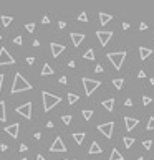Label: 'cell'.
I'll return each mask as SVG.
<instances>
[{
	"label": "cell",
	"mask_w": 154,
	"mask_h": 160,
	"mask_svg": "<svg viewBox=\"0 0 154 160\" xmlns=\"http://www.w3.org/2000/svg\"><path fill=\"white\" fill-rule=\"evenodd\" d=\"M146 28H148V25H146L144 22H141V23H139V30H146Z\"/></svg>",
	"instance_id": "cell-41"
},
{
	"label": "cell",
	"mask_w": 154,
	"mask_h": 160,
	"mask_svg": "<svg viewBox=\"0 0 154 160\" xmlns=\"http://www.w3.org/2000/svg\"><path fill=\"white\" fill-rule=\"evenodd\" d=\"M124 106H126V107H131V106H133V101H131V99H126V101H124Z\"/></svg>",
	"instance_id": "cell-38"
},
{
	"label": "cell",
	"mask_w": 154,
	"mask_h": 160,
	"mask_svg": "<svg viewBox=\"0 0 154 160\" xmlns=\"http://www.w3.org/2000/svg\"><path fill=\"white\" fill-rule=\"evenodd\" d=\"M50 48H51V55H53V58H58L63 51H65V46L60 45V43H50Z\"/></svg>",
	"instance_id": "cell-11"
},
{
	"label": "cell",
	"mask_w": 154,
	"mask_h": 160,
	"mask_svg": "<svg viewBox=\"0 0 154 160\" xmlns=\"http://www.w3.org/2000/svg\"><path fill=\"white\" fill-rule=\"evenodd\" d=\"M78 20L80 22H88V15H86V12H80V15H78Z\"/></svg>",
	"instance_id": "cell-30"
},
{
	"label": "cell",
	"mask_w": 154,
	"mask_h": 160,
	"mask_svg": "<svg viewBox=\"0 0 154 160\" xmlns=\"http://www.w3.org/2000/svg\"><path fill=\"white\" fill-rule=\"evenodd\" d=\"M144 76H146V73L143 71V69H139V71H138V78H139V79H143Z\"/></svg>",
	"instance_id": "cell-35"
},
{
	"label": "cell",
	"mask_w": 154,
	"mask_h": 160,
	"mask_svg": "<svg viewBox=\"0 0 154 160\" xmlns=\"http://www.w3.org/2000/svg\"><path fill=\"white\" fill-rule=\"evenodd\" d=\"M2 84H3V74H0V93H2Z\"/></svg>",
	"instance_id": "cell-45"
},
{
	"label": "cell",
	"mask_w": 154,
	"mask_h": 160,
	"mask_svg": "<svg viewBox=\"0 0 154 160\" xmlns=\"http://www.w3.org/2000/svg\"><path fill=\"white\" fill-rule=\"evenodd\" d=\"M71 41L75 46H80L85 41V33H71Z\"/></svg>",
	"instance_id": "cell-12"
},
{
	"label": "cell",
	"mask_w": 154,
	"mask_h": 160,
	"mask_svg": "<svg viewBox=\"0 0 154 160\" xmlns=\"http://www.w3.org/2000/svg\"><path fill=\"white\" fill-rule=\"evenodd\" d=\"M143 147H144L146 150H149V149L152 147V140H151V139H146V140L143 142Z\"/></svg>",
	"instance_id": "cell-29"
},
{
	"label": "cell",
	"mask_w": 154,
	"mask_h": 160,
	"mask_svg": "<svg viewBox=\"0 0 154 160\" xmlns=\"http://www.w3.org/2000/svg\"><path fill=\"white\" fill-rule=\"evenodd\" d=\"M149 83H151V84H154V78H151V79H149Z\"/></svg>",
	"instance_id": "cell-50"
},
{
	"label": "cell",
	"mask_w": 154,
	"mask_h": 160,
	"mask_svg": "<svg viewBox=\"0 0 154 160\" xmlns=\"http://www.w3.org/2000/svg\"><path fill=\"white\" fill-rule=\"evenodd\" d=\"M58 27H60V28H65V27H66V23H65V22H63V20H61V22L58 23Z\"/></svg>",
	"instance_id": "cell-46"
},
{
	"label": "cell",
	"mask_w": 154,
	"mask_h": 160,
	"mask_svg": "<svg viewBox=\"0 0 154 160\" xmlns=\"http://www.w3.org/2000/svg\"><path fill=\"white\" fill-rule=\"evenodd\" d=\"M35 139H37V140H40L41 139V132H35V135H33Z\"/></svg>",
	"instance_id": "cell-43"
},
{
	"label": "cell",
	"mask_w": 154,
	"mask_h": 160,
	"mask_svg": "<svg viewBox=\"0 0 154 160\" xmlns=\"http://www.w3.org/2000/svg\"><path fill=\"white\" fill-rule=\"evenodd\" d=\"M152 55V50L151 48H146V46H139V56H141V60H148L149 56Z\"/></svg>",
	"instance_id": "cell-14"
},
{
	"label": "cell",
	"mask_w": 154,
	"mask_h": 160,
	"mask_svg": "<svg viewBox=\"0 0 154 160\" xmlns=\"http://www.w3.org/2000/svg\"><path fill=\"white\" fill-rule=\"evenodd\" d=\"M0 40H2V35H0Z\"/></svg>",
	"instance_id": "cell-53"
},
{
	"label": "cell",
	"mask_w": 154,
	"mask_h": 160,
	"mask_svg": "<svg viewBox=\"0 0 154 160\" xmlns=\"http://www.w3.org/2000/svg\"><path fill=\"white\" fill-rule=\"evenodd\" d=\"M111 20H113V15H110V13H104V12L100 13V22H101V25H106V23H110Z\"/></svg>",
	"instance_id": "cell-16"
},
{
	"label": "cell",
	"mask_w": 154,
	"mask_h": 160,
	"mask_svg": "<svg viewBox=\"0 0 154 160\" xmlns=\"http://www.w3.org/2000/svg\"><path fill=\"white\" fill-rule=\"evenodd\" d=\"M47 127H48V129H53V122H51V121H48V122H47Z\"/></svg>",
	"instance_id": "cell-47"
},
{
	"label": "cell",
	"mask_w": 154,
	"mask_h": 160,
	"mask_svg": "<svg viewBox=\"0 0 154 160\" xmlns=\"http://www.w3.org/2000/svg\"><path fill=\"white\" fill-rule=\"evenodd\" d=\"M50 152H66V145H65V142L61 140V137H57L53 140V144H51V147H50Z\"/></svg>",
	"instance_id": "cell-9"
},
{
	"label": "cell",
	"mask_w": 154,
	"mask_h": 160,
	"mask_svg": "<svg viewBox=\"0 0 154 160\" xmlns=\"http://www.w3.org/2000/svg\"><path fill=\"white\" fill-rule=\"evenodd\" d=\"M13 43H15V45H22L23 43V38L22 36H15V38H13Z\"/></svg>",
	"instance_id": "cell-34"
},
{
	"label": "cell",
	"mask_w": 154,
	"mask_h": 160,
	"mask_svg": "<svg viewBox=\"0 0 154 160\" xmlns=\"http://www.w3.org/2000/svg\"><path fill=\"white\" fill-rule=\"evenodd\" d=\"M37 160H45V157H43L41 154H38V155H37Z\"/></svg>",
	"instance_id": "cell-49"
},
{
	"label": "cell",
	"mask_w": 154,
	"mask_h": 160,
	"mask_svg": "<svg viewBox=\"0 0 154 160\" xmlns=\"http://www.w3.org/2000/svg\"><path fill=\"white\" fill-rule=\"evenodd\" d=\"M31 88H33V86H31L30 83L27 81L22 74H20V73H15V76H13V83H12V89H10L12 94L23 93V91H30Z\"/></svg>",
	"instance_id": "cell-1"
},
{
	"label": "cell",
	"mask_w": 154,
	"mask_h": 160,
	"mask_svg": "<svg viewBox=\"0 0 154 160\" xmlns=\"http://www.w3.org/2000/svg\"><path fill=\"white\" fill-rule=\"evenodd\" d=\"M113 129H114V122H113V121H110V122H104V124H100V126H98V130H100L106 139H111V137H113Z\"/></svg>",
	"instance_id": "cell-5"
},
{
	"label": "cell",
	"mask_w": 154,
	"mask_h": 160,
	"mask_svg": "<svg viewBox=\"0 0 154 160\" xmlns=\"http://www.w3.org/2000/svg\"><path fill=\"white\" fill-rule=\"evenodd\" d=\"M101 104H103V107L108 111V112H113V109H114V97H110V99H104Z\"/></svg>",
	"instance_id": "cell-15"
},
{
	"label": "cell",
	"mask_w": 154,
	"mask_h": 160,
	"mask_svg": "<svg viewBox=\"0 0 154 160\" xmlns=\"http://www.w3.org/2000/svg\"><path fill=\"white\" fill-rule=\"evenodd\" d=\"M94 71H96V73H103V66H101V64H96V68H94Z\"/></svg>",
	"instance_id": "cell-37"
},
{
	"label": "cell",
	"mask_w": 154,
	"mask_h": 160,
	"mask_svg": "<svg viewBox=\"0 0 154 160\" xmlns=\"http://www.w3.org/2000/svg\"><path fill=\"white\" fill-rule=\"evenodd\" d=\"M110 160H124V157L118 149H113V150H111V155H110Z\"/></svg>",
	"instance_id": "cell-17"
},
{
	"label": "cell",
	"mask_w": 154,
	"mask_h": 160,
	"mask_svg": "<svg viewBox=\"0 0 154 160\" xmlns=\"http://www.w3.org/2000/svg\"><path fill=\"white\" fill-rule=\"evenodd\" d=\"M151 97L149 96H143V104H144V106H149V104H151Z\"/></svg>",
	"instance_id": "cell-33"
},
{
	"label": "cell",
	"mask_w": 154,
	"mask_h": 160,
	"mask_svg": "<svg viewBox=\"0 0 154 160\" xmlns=\"http://www.w3.org/2000/svg\"><path fill=\"white\" fill-rule=\"evenodd\" d=\"M83 60H94V51H93V48H90V50L86 51L85 55H83Z\"/></svg>",
	"instance_id": "cell-26"
},
{
	"label": "cell",
	"mask_w": 154,
	"mask_h": 160,
	"mask_svg": "<svg viewBox=\"0 0 154 160\" xmlns=\"http://www.w3.org/2000/svg\"><path fill=\"white\" fill-rule=\"evenodd\" d=\"M123 142H124V147H126V149H129L133 144H134V139L129 137V135H126V137H123Z\"/></svg>",
	"instance_id": "cell-24"
},
{
	"label": "cell",
	"mask_w": 154,
	"mask_h": 160,
	"mask_svg": "<svg viewBox=\"0 0 154 160\" xmlns=\"http://www.w3.org/2000/svg\"><path fill=\"white\" fill-rule=\"evenodd\" d=\"M7 149H8V145H7V144H2V145H0V150H3V152H5Z\"/></svg>",
	"instance_id": "cell-44"
},
{
	"label": "cell",
	"mask_w": 154,
	"mask_h": 160,
	"mask_svg": "<svg viewBox=\"0 0 154 160\" xmlns=\"http://www.w3.org/2000/svg\"><path fill=\"white\" fill-rule=\"evenodd\" d=\"M40 74H41V76H50V74H53V68H51L48 63H45V64H43V69H41Z\"/></svg>",
	"instance_id": "cell-19"
},
{
	"label": "cell",
	"mask_w": 154,
	"mask_h": 160,
	"mask_svg": "<svg viewBox=\"0 0 154 160\" xmlns=\"http://www.w3.org/2000/svg\"><path fill=\"white\" fill-rule=\"evenodd\" d=\"M61 121L66 124V126H68V124L71 122V116H70V114H65V116H61Z\"/></svg>",
	"instance_id": "cell-31"
},
{
	"label": "cell",
	"mask_w": 154,
	"mask_h": 160,
	"mask_svg": "<svg viewBox=\"0 0 154 160\" xmlns=\"http://www.w3.org/2000/svg\"><path fill=\"white\" fill-rule=\"evenodd\" d=\"M66 99H68V104H75L76 101L80 99V96H76V94H73V93H70V94L66 96Z\"/></svg>",
	"instance_id": "cell-25"
},
{
	"label": "cell",
	"mask_w": 154,
	"mask_h": 160,
	"mask_svg": "<svg viewBox=\"0 0 154 160\" xmlns=\"http://www.w3.org/2000/svg\"><path fill=\"white\" fill-rule=\"evenodd\" d=\"M106 58L113 63V66L116 69H120L124 63V58H126V51H116V53H108Z\"/></svg>",
	"instance_id": "cell-3"
},
{
	"label": "cell",
	"mask_w": 154,
	"mask_h": 160,
	"mask_svg": "<svg viewBox=\"0 0 154 160\" xmlns=\"http://www.w3.org/2000/svg\"><path fill=\"white\" fill-rule=\"evenodd\" d=\"M0 20H2V25H3V27H8L10 23L13 22L12 17H7V15H2V17H0Z\"/></svg>",
	"instance_id": "cell-22"
},
{
	"label": "cell",
	"mask_w": 154,
	"mask_h": 160,
	"mask_svg": "<svg viewBox=\"0 0 154 160\" xmlns=\"http://www.w3.org/2000/svg\"><path fill=\"white\" fill-rule=\"evenodd\" d=\"M17 114H20V116H23L25 119H31V102H25L22 104V106H18L15 109Z\"/></svg>",
	"instance_id": "cell-7"
},
{
	"label": "cell",
	"mask_w": 154,
	"mask_h": 160,
	"mask_svg": "<svg viewBox=\"0 0 154 160\" xmlns=\"http://www.w3.org/2000/svg\"><path fill=\"white\" fill-rule=\"evenodd\" d=\"M3 130H5L10 137L17 139V137H18V132H20V124L18 122H13V124H10V126H5Z\"/></svg>",
	"instance_id": "cell-10"
},
{
	"label": "cell",
	"mask_w": 154,
	"mask_h": 160,
	"mask_svg": "<svg viewBox=\"0 0 154 160\" xmlns=\"http://www.w3.org/2000/svg\"><path fill=\"white\" fill-rule=\"evenodd\" d=\"M90 154H94V155H98V154H101V147H100V144L98 142H91V145H90Z\"/></svg>",
	"instance_id": "cell-18"
},
{
	"label": "cell",
	"mask_w": 154,
	"mask_h": 160,
	"mask_svg": "<svg viewBox=\"0 0 154 160\" xmlns=\"http://www.w3.org/2000/svg\"><path fill=\"white\" fill-rule=\"evenodd\" d=\"M41 23H45V25H47V23H50V18H48V17L45 15L43 18H41Z\"/></svg>",
	"instance_id": "cell-40"
},
{
	"label": "cell",
	"mask_w": 154,
	"mask_h": 160,
	"mask_svg": "<svg viewBox=\"0 0 154 160\" xmlns=\"http://www.w3.org/2000/svg\"><path fill=\"white\" fill-rule=\"evenodd\" d=\"M96 36H98V40H100L101 46H106V45L110 43V40L113 38V32H104V30H98V32H96Z\"/></svg>",
	"instance_id": "cell-8"
},
{
	"label": "cell",
	"mask_w": 154,
	"mask_h": 160,
	"mask_svg": "<svg viewBox=\"0 0 154 160\" xmlns=\"http://www.w3.org/2000/svg\"><path fill=\"white\" fill-rule=\"evenodd\" d=\"M81 83H83V86H85V94L86 96H91L93 93L101 86L100 81H96V79H88V78H83Z\"/></svg>",
	"instance_id": "cell-4"
},
{
	"label": "cell",
	"mask_w": 154,
	"mask_h": 160,
	"mask_svg": "<svg viewBox=\"0 0 154 160\" xmlns=\"http://www.w3.org/2000/svg\"><path fill=\"white\" fill-rule=\"evenodd\" d=\"M91 116H93V111L91 109H85V111H83V117H85V121H90V119H91Z\"/></svg>",
	"instance_id": "cell-27"
},
{
	"label": "cell",
	"mask_w": 154,
	"mask_h": 160,
	"mask_svg": "<svg viewBox=\"0 0 154 160\" xmlns=\"http://www.w3.org/2000/svg\"><path fill=\"white\" fill-rule=\"evenodd\" d=\"M128 28H129V23L124 22V23H123V30H128Z\"/></svg>",
	"instance_id": "cell-48"
},
{
	"label": "cell",
	"mask_w": 154,
	"mask_h": 160,
	"mask_svg": "<svg viewBox=\"0 0 154 160\" xmlns=\"http://www.w3.org/2000/svg\"><path fill=\"white\" fill-rule=\"evenodd\" d=\"M124 124H126V130H133L139 124V121L133 119V117H124Z\"/></svg>",
	"instance_id": "cell-13"
},
{
	"label": "cell",
	"mask_w": 154,
	"mask_h": 160,
	"mask_svg": "<svg viewBox=\"0 0 154 160\" xmlns=\"http://www.w3.org/2000/svg\"><path fill=\"white\" fill-rule=\"evenodd\" d=\"M25 28H27V32H28V33H33L35 32V23H27Z\"/></svg>",
	"instance_id": "cell-32"
},
{
	"label": "cell",
	"mask_w": 154,
	"mask_h": 160,
	"mask_svg": "<svg viewBox=\"0 0 154 160\" xmlns=\"http://www.w3.org/2000/svg\"><path fill=\"white\" fill-rule=\"evenodd\" d=\"M146 129L148 130H154V116L149 117V121H148V126H146Z\"/></svg>",
	"instance_id": "cell-28"
},
{
	"label": "cell",
	"mask_w": 154,
	"mask_h": 160,
	"mask_svg": "<svg viewBox=\"0 0 154 160\" xmlns=\"http://www.w3.org/2000/svg\"><path fill=\"white\" fill-rule=\"evenodd\" d=\"M20 160H27V158H20Z\"/></svg>",
	"instance_id": "cell-52"
},
{
	"label": "cell",
	"mask_w": 154,
	"mask_h": 160,
	"mask_svg": "<svg viewBox=\"0 0 154 160\" xmlns=\"http://www.w3.org/2000/svg\"><path fill=\"white\" fill-rule=\"evenodd\" d=\"M113 84H114V88H116V89H123L124 79L123 78H116V79H113Z\"/></svg>",
	"instance_id": "cell-23"
},
{
	"label": "cell",
	"mask_w": 154,
	"mask_h": 160,
	"mask_svg": "<svg viewBox=\"0 0 154 160\" xmlns=\"http://www.w3.org/2000/svg\"><path fill=\"white\" fill-rule=\"evenodd\" d=\"M27 63H28V64H33V63H35V58H33V56H28V58H27Z\"/></svg>",
	"instance_id": "cell-39"
},
{
	"label": "cell",
	"mask_w": 154,
	"mask_h": 160,
	"mask_svg": "<svg viewBox=\"0 0 154 160\" xmlns=\"http://www.w3.org/2000/svg\"><path fill=\"white\" fill-rule=\"evenodd\" d=\"M27 150H28V147L25 144H20V152H27Z\"/></svg>",
	"instance_id": "cell-36"
},
{
	"label": "cell",
	"mask_w": 154,
	"mask_h": 160,
	"mask_svg": "<svg viewBox=\"0 0 154 160\" xmlns=\"http://www.w3.org/2000/svg\"><path fill=\"white\" fill-rule=\"evenodd\" d=\"M15 63V58L5 50V48H0V66H5V64H13Z\"/></svg>",
	"instance_id": "cell-6"
},
{
	"label": "cell",
	"mask_w": 154,
	"mask_h": 160,
	"mask_svg": "<svg viewBox=\"0 0 154 160\" xmlns=\"http://www.w3.org/2000/svg\"><path fill=\"white\" fill-rule=\"evenodd\" d=\"M41 97H43V111L45 112H48V111H51L57 104H60V101H61V97L60 96H55V94H50V93H47V91H43L41 93Z\"/></svg>",
	"instance_id": "cell-2"
},
{
	"label": "cell",
	"mask_w": 154,
	"mask_h": 160,
	"mask_svg": "<svg viewBox=\"0 0 154 160\" xmlns=\"http://www.w3.org/2000/svg\"><path fill=\"white\" fill-rule=\"evenodd\" d=\"M136 160H144V158H143V157H139V158H136Z\"/></svg>",
	"instance_id": "cell-51"
},
{
	"label": "cell",
	"mask_w": 154,
	"mask_h": 160,
	"mask_svg": "<svg viewBox=\"0 0 154 160\" xmlns=\"http://www.w3.org/2000/svg\"><path fill=\"white\" fill-rule=\"evenodd\" d=\"M85 137H86V134H85V132H80V134L76 132V134H73V139H75V142H76V144H80V145L83 144Z\"/></svg>",
	"instance_id": "cell-20"
},
{
	"label": "cell",
	"mask_w": 154,
	"mask_h": 160,
	"mask_svg": "<svg viewBox=\"0 0 154 160\" xmlns=\"http://www.w3.org/2000/svg\"><path fill=\"white\" fill-rule=\"evenodd\" d=\"M0 121H2V122H5V121H7V114H5V102H3V101H0Z\"/></svg>",
	"instance_id": "cell-21"
},
{
	"label": "cell",
	"mask_w": 154,
	"mask_h": 160,
	"mask_svg": "<svg viewBox=\"0 0 154 160\" xmlns=\"http://www.w3.org/2000/svg\"><path fill=\"white\" fill-rule=\"evenodd\" d=\"M60 83H61V84H66V83H68V79H66V76H61V78H60Z\"/></svg>",
	"instance_id": "cell-42"
}]
</instances>
